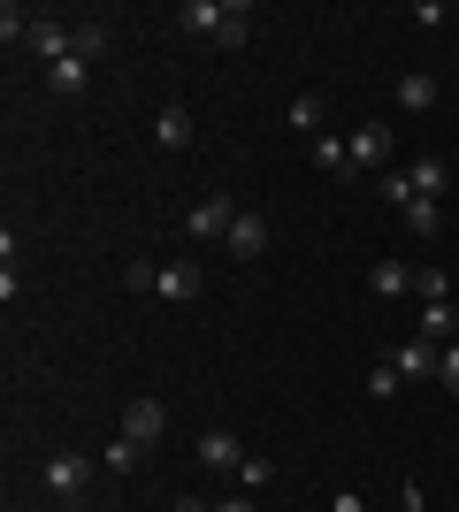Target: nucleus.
Instances as JSON below:
<instances>
[{
  "mask_svg": "<svg viewBox=\"0 0 459 512\" xmlns=\"http://www.w3.org/2000/svg\"><path fill=\"white\" fill-rule=\"evenodd\" d=\"M215 512H261V505H253V497H245V490H238V497H222V505H215Z\"/></svg>",
  "mask_w": 459,
  "mask_h": 512,
  "instance_id": "nucleus-29",
  "label": "nucleus"
},
{
  "mask_svg": "<svg viewBox=\"0 0 459 512\" xmlns=\"http://www.w3.org/2000/svg\"><path fill=\"white\" fill-rule=\"evenodd\" d=\"M108 39H115V31H108V23H100V16L69 23V54H77V62H100V54H108Z\"/></svg>",
  "mask_w": 459,
  "mask_h": 512,
  "instance_id": "nucleus-12",
  "label": "nucleus"
},
{
  "mask_svg": "<svg viewBox=\"0 0 459 512\" xmlns=\"http://www.w3.org/2000/svg\"><path fill=\"white\" fill-rule=\"evenodd\" d=\"M146 467V444H131V436H108L100 444V474H138Z\"/></svg>",
  "mask_w": 459,
  "mask_h": 512,
  "instance_id": "nucleus-18",
  "label": "nucleus"
},
{
  "mask_svg": "<svg viewBox=\"0 0 459 512\" xmlns=\"http://www.w3.org/2000/svg\"><path fill=\"white\" fill-rule=\"evenodd\" d=\"M398 512H429V497H421V482H398Z\"/></svg>",
  "mask_w": 459,
  "mask_h": 512,
  "instance_id": "nucleus-27",
  "label": "nucleus"
},
{
  "mask_svg": "<svg viewBox=\"0 0 459 512\" xmlns=\"http://www.w3.org/2000/svg\"><path fill=\"white\" fill-rule=\"evenodd\" d=\"M368 291H375V299H406V291H414V268H406V260H375Z\"/></svg>",
  "mask_w": 459,
  "mask_h": 512,
  "instance_id": "nucleus-13",
  "label": "nucleus"
},
{
  "mask_svg": "<svg viewBox=\"0 0 459 512\" xmlns=\"http://www.w3.org/2000/svg\"><path fill=\"white\" fill-rule=\"evenodd\" d=\"M268 482H276V459H261V451H245V467H238V490H245V497H261Z\"/></svg>",
  "mask_w": 459,
  "mask_h": 512,
  "instance_id": "nucleus-21",
  "label": "nucleus"
},
{
  "mask_svg": "<svg viewBox=\"0 0 459 512\" xmlns=\"http://www.w3.org/2000/svg\"><path fill=\"white\" fill-rule=\"evenodd\" d=\"M230 222H238V199H230V192H207L192 214H184V230H192L199 245H207V237H230Z\"/></svg>",
  "mask_w": 459,
  "mask_h": 512,
  "instance_id": "nucleus-5",
  "label": "nucleus"
},
{
  "mask_svg": "<svg viewBox=\"0 0 459 512\" xmlns=\"http://www.w3.org/2000/svg\"><path fill=\"white\" fill-rule=\"evenodd\" d=\"M398 383H406V375H398L391 360H375V367H368V398H383V406H391V398H398Z\"/></svg>",
  "mask_w": 459,
  "mask_h": 512,
  "instance_id": "nucleus-24",
  "label": "nucleus"
},
{
  "mask_svg": "<svg viewBox=\"0 0 459 512\" xmlns=\"http://www.w3.org/2000/svg\"><path fill=\"white\" fill-rule=\"evenodd\" d=\"M199 467H222V474H238V467H245V444L230 436V428H207V436H199Z\"/></svg>",
  "mask_w": 459,
  "mask_h": 512,
  "instance_id": "nucleus-10",
  "label": "nucleus"
},
{
  "mask_svg": "<svg viewBox=\"0 0 459 512\" xmlns=\"http://www.w3.org/2000/svg\"><path fill=\"white\" fill-rule=\"evenodd\" d=\"M414 299L421 306H444V299H452V276H444V268H414Z\"/></svg>",
  "mask_w": 459,
  "mask_h": 512,
  "instance_id": "nucleus-23",
  "label": "nucleus"
},
{
  "mask_svg": "<svg viewBox=\"0 0 459 512\" xmlns=\"http://www.w3.org/2000/svg\"><path fill=\"white\" fill-rule=\"evenodd\" d=\"M452 329H459V306L444 299V306H421V321H414V337H429V344H452Z\"/></svg>",
  "mask_w": 459,
  "mask_h": 512,
  "instance_id": "nucleus-20",
  "label": "nucleus"
},
{
  "mask_svg": "<svg viewBox=\"0 0 459 512\" xmlns=\"http://www.w3.org/2000/svg\"><path fill=\"white\" fill-rule=\"evenodd\" d=\"M123 436H131V444H161V436H169V406H161V398H146V390H138L131 406H123Z\"/></svg>",
  "mask_w": 459,
  "mask_h": 512,
  "instance_id": "nucleus-3",
  "label": "nucleus"
},
{
  "mask_svg": "<svg viewBox=\"0 0 459 512\" xmlns=\"http://www.w3.org/2000/svg\"><path fill=\"white\" fill-rule=\"evenodd\" d=\"M31 54H39V62H46V69H54V62H62V54H69V23H54V16H39V23H31Z\"/></svg>",
  "mask_w": 459,
  "mask_h": 512,
  "instance_id": "nucleus-14",
  "label": "nucleus"
},
{
  "mask_svg": "<svg viewBox=\"0 0 459 512\" xmlns=\"http://www.w3.org/2000/svg\"><path fill=\"white\" fill-rule=\"evenodd\" d=\"M176 23H184L192 39H222V31H230V0H184Z\"/></svg>",
  "mask_w": 459,
  "mask_h": 512,
  "instance_id": "nucleus-8",
  "label": "nucleus"
},
{
  "mask_svg": "<svg viewBox=\"0 0 459 512\" xmlns=\"http://www.w3.org/2000/svg\"><path fill=\"white\" fill-rule=\"evenodd\" d=\"M92 474H100V459H85V451H54V459H46V490H54V497H85Z\"/></svg>",
  "mask_w": 459,
  "mask_h": 512,
  "instance_id": "nucleus-2",
  "label": "nucleus"
},
{
  "mask_svg": "<svg viewBox=\"0 0 459 512\" xmlns=\"http://www.w3.org/2000/svg\"><path fill=\"white\" fill-rule=\"evenodd\" d=\"M406 176H414V192H421V199H444V192H452V169H444V153H421Z\"/></svg>",
  "mask_w": 459,
  "mask_h": 512,
  "instance_id": "nucleus-17",
  "label": "nucleus"
},
{
  "mask_svg": "<svg viewBox=\"0 0 459 512\" xmlns=\"http://www.w3.org/2000/svg\"><path fill=\"white\" fill-rule=\"evenodd\" d=\"M345 153H352V176H383V161H391V130L368 115V123H352Z\"/></svg>",
  "mask_w": 459,
  "mask_h": 512,
  "instance_id": "nucleus-1",
  "label": "nucleus"
},
{
  "mask_svg": "<svg viewBox=\"0 0 459 512\" xmlns=\"http://www.w3.org/2000/svg\"><path fill=\"white\" fill-rule=\"evenodd\" d=\"M437 352H444V344H429V337H406V344L391 352V367L406 375V383H437Z\"/></svg>",
  "mask_w": 459,
  "mask_h": 512,
  "instance_id": "nucleus-9",
  "label": "nucleus"
},
{
  "mask_svg": "<svg viewBox=\"0 0 459 512\" xmlns=\"http://www.w3.org/2000/svg\"><path fill=\"white\" fill-rule=\"evenodd\" d=\"M199 283H207V276H199L192 260H153V299L192 306V299H199Z\"/></svg>",
  "mask_w": 459,
  "mask_h": 512,
  "instance_id": "nucleus-4",
  "label": "nucleus"
},
{
  "mask_svg": "<svg viewBox=\"0 0 459 512\" xmlns=\"http://www.w3.org/2000/svg\"><path fill=\"white\" fill-rule=\"evenodd\" d=\"M268 237H276V230H268V214H261V207H238V222H230V237H222V245H230V260H261Z\"/></svg>",
  "mask_w": 459,
  "mask_h": 512,
  "instance_id": "nucleus-6",
  "label": "nucleus"
},
{
  "mask_svg": "<svg viewBox=\"0 0 459 512\" xmlns=\"http://www.w3.org/2000/svg\"><path fill=\"white\" fill-rule=\"evenodd\" d=\"M169 512H215V505H207V497H176Z\"/></svg>",
  "mask_w": 459,
  "mask_h": 512,
  "instance_id": "nucleus-30",
  "label": "nucleus"
},
{
  "mask_svg": "<svg viewBox=\"0 0 459 512\" xmlns=\"http://www.w3.org/2000/svg\"><path fill=\"white\" fill-rule=\"evenodd\" d=\"M452 344H459V329H452Z\"/></svg>",
  "mask_w": 459,
  "mask_h": 512,
  "instance_id": "nucleus-32",
  "label": "nucleus"
},
{
  "mask_svg": "<svg viewBox=\"0 0 459 512\" xmlns=\"http://www.w3.org/2000/svg\"><path fill=\"white\" fill-rule=\"evenodd\" d=\"M329 512H368V497H360V490H337V497H329Z\"/></svg>",
  "mask_w": 459,
  "mask_h": 512,
  "instance_id": "nucleus-28",
  "label": "nucleus"
},
{
  "mask_svg": "<svg viewBox=\"0 0 459 512\" xmlns=\"http://www.w3.org/2000/svg\"><path fill=\"white\" fill-rule=\"evenodd\" d=\"M284 115H291V130H299V138H322V100H314V92H299Z\"/></svg>",
  "mask_w": 459,
  "mask_h": 512,
  "instance_id": "nucleus-22",
  "label": "nucleus"
},
{
  "mask_svg": "<svg viewBox=\"0 0 459 512\" xmlns=\"http://www.w3.org/2000/svg\"><path fill=\"white\" fill-rule=\"evenodd\" d=\"M391 92H398V107H406V115H429V107H437V77H429V69H406Z\"/></svg>",
  "mask_w": 459,
  "mask_h": 512,
  "instance_id": "nucleus-11",
  "label": "nucleus"
},
{
  "mask_svg": "<svg viewBox=\"0 0 459 512\" xmlns=\"http://www.w3.org/2000/svg\"><path fill=\"white\" fill-rule=\"evenodd\" d=\"M85 85H92V62H77V54H62V62L46 69V92H62V100H77Z\"/></svg>",
  "mask_w": 459,
  "mask_h": 512,
  "instance_id": "nucleus-15",
  "label": "nucleus"
},
{
  "mask_svg": "<svg viewBox=\"0 0 459 512\" xmlns=\"http://www.w3.org/2000/svg\"><path fill=\"white\" fill-rule=\"evenodd\" d=\"M192 138H199V115H192L184 100H169L161 115H153V146H161V153H184Z\"/></svg>",
  "mask_w": 459,
  "mask_h": 512,
  "instance_id": "nucleus-7",
  "label": "nucleus"
},
{
  "mask_svg": "<svg viewBox=\"0 0 459 512\" xmlns=\"http://www.w3.org/2000/svg\"><path fill=\"white\" fill-rule=\"evenodd\" d=\"M437 383L459 398V344H444V352H437Z\"/></svg>",
  "mask_w": 459,
  "mask_h": 512,
  "instance_id": "nucleus-26",
  "label": "nucleus"
},
{
  "mask_svg": "<svg viewBox=\"0 0 459 512\" xmlns=\"http://www.w3.org/2000/svg\"><path fill=\"white\" fill-rule=\"evenodd\" d=\"M306 153H314V169H322V176H345V184H352V153H345V138H329V130H322V138H306Z\"/></svg>",
  "mask_w": 459,
  "mask_h": 512,
  "instance_id": "nucleus-16",
  "label": "nucleus"
},
{
  "mask_svg": "<svg viewBox=\"0 0 459 512\" xmlns=\"http://www.w3.org/2000/svg\"><path fill=\"white\" fill-rule=\"evenodd\" d=\"M100 512H123V505H100Z\"/></svg>",
  "mask_w": 459,
  "mask_h": 512,
  "instance_id": "nucleus-31",
  "label": "nucleus"
},
{
  "mask_svg": "<svg viewBox=\"0 0 459 512\" xmlns=\"http://www.w3.org/2000/svg\"><path fill=\"white\" fill-rule=\"evenodd\" d=\"M406 230H414L421 245H437L444 237V199H414V207H406Z\"/></svg>",
  "mask_w": 459,
  "mask_h": 512,
  "instance_id": "nucleus-19",
  "label": "nucleus"
},
{
  "mask_svg": "<svg viewBox=\"0 0 459 512\" xmlns=\"http://www.w3.org/2000/svg\"><path fill=\"white\" fill-rule=\"evenodd\" d=\"M383 199H391V207L406 214V207H414L421 192H414V176H406V169H383Z\"/></svg>",
  "mask_w": 459,
  "mask_h": 512,
  "instance_id": "nucleus-25",
  "label": "nucleus"
}]
</instances>
